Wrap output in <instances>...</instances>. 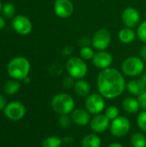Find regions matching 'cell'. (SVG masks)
I'll return each instance as SVG.
<instances>
[{
  "label": "cell",
  "mask_w": 146,
  "mask_h": 147,
  "mask_svg": "<svg viewBox=\"0 0 146 147\" xmlns=\"http://www.w3.org/2000/svg\"><path fill=\"white\" fill-rule=\"evenodd\" d=\"M96 86L104 98L114 99L123 94L126 89V83L123 73L115 68L108 67L99 72Z\"/></svg>",
  "instance_id": "cell-1"
},
{
  "label": "cell",
  "mask_w": 146,
  "mask_h": 147,
  "mask_svg": "<svg viewBox=\"0 0 146 147\" xmlns=\"http://www.w3.org/2000/svg\"><path fill=\"white\" fill-rule=\"evenodd\" d=\"M31 70V65L28 59L22 56H17L13 58L8 64L7 71L9 76L15 80H23L27 77Z\"/></svg>",
  "instance_id": "cell-2"
},
{
  "label": "cell",
  "mask_w": 146,
  "mask_h": 147,
  "mask_svg": "<svg viewBox=\"0 0 146 147\" xmlns=\"http://www.w3.org/2000/svg\"><path fill=\"white\" fill-rule=\"evenodd\" d=\"M51 106L52 110L59 115H69L75 109V101L69 94L59 93L52 97Z\"/></svg>",
  "instance_id": "cell-3"
},
{
  "label": "cell",
  "mask_w": 146,
  "mask_h": 147,
  "mask_svg": "<svg viewBox=\"0 0 146 147\" xmlns=\"http://www.w3.org/2000/svg\"><path fill=\"white\" fill-rule=\"evenodd\" d=\"M65 69L68 74L77 80L83 79L88 73V65L81 57H70L65 63Z\"/></svg>",
  "instance_id": "cell-4"
},
{
  "label": "cell",
  "mask_w": 146,
  "mask_h": 147,
  "mask_svg": "<svg viewBox=\"0 0 146 147\" xmlns=\"http://www.w3.org/2000/svg\"><path fill=\"white\" fill-rule=\"evenodd\" d=\"M145 61L137 56L128 57L121 64L122 73L131 78L141 76L145 71Z\"/></svg>",
  "instance_id": "cell-5"
},
{
  "label": "cell",
  "mask_w": 146,
  "mask_h": 147,
  "mask_svg": "<svg viewBox=\"0 0 146 147\" xmlns=\"http://www.w3.org/2000/svg\"><path fill=\"white\" fill-rule=\"evenodd\" d=\"M111 33L107 28L98 29L91 39V45L93 48L97 51H105L111 44Z\"/></svg>",
  "instance_id": "cell-6"
},
{
  "label": "cell",
  "mask_w": 146,
  "mask_h": 147,
  "mask_svg": "<svg viewBox=\"0 0 146 147\" xmlns=\"http://www.w3.org/2000/svg\"><path fill=\"white\" fill-rule=\"evenodd\" d=\"M110 133L116 138H121L126 136L131 129V122L128 118L125 116H119L116 119L111 121Z\"/></svg>",
  "instance_id": "cell-7"
},
{
  "label": "cell",
  "mask_w": 146,
  "mask_h": 147,
  "mask_svg": "<svg viewBox=\"0 0 146 147\" xmlns=\"http://www.w3.org/2000/svg\"><path fill=\"white\" fill-rule=\"evenodd\" d=\"M86 110L93 115L101 114L105 109L104 97L100 93L89 94L85 100Z\"/></svg>",
  "instance_id": "cell-8"
},
{
  "label": "cell",
  "mask_w": 146,
  "mask_h": 147,
  "mask_svg": "<svg viewBox=\"0 0 146 147\" xmlns=\"http://www.w3.org/2000/svg\"><path fill=\"white\" fill-rule=\"evenodd\" d=\"M5 116L14 121L22 119L26 114L25 106L20 102H11L7 104L3 109Z\"/></svg>",
  "instance_id": "cell-9"
},
{
  "label": "cell",
  "mask_w": 146,
  "mask_h": 147,
  "mask_svg": "<svg viewBox=\"0 0 146 147\" xmlns=\"http://www.w3.org/2000/svg\"><path fill=\"white\" fill-rule=\"evenodd\" d=\"M14 30L21 35H28L33 30V24L28 17L23 15H17L12 20Z\"/></svg>",
  "instance_id": "cell-10"
},
{
  "label": "cell",
  "mask_w": 146,
  "mask_h": 147,
  "mask_svg": "<svg viewBox=\"0 0 146 147\" xmlns=\"http://www.w3.org/2000/svg\"><path fill=\"white\" fill-rule=\"evenodd\" d=\"M121 20L126 27L134 28L140 23V14L136 8L127 7L122 12Z\"/></svg>",
  "instance_id": "cell-11"
},
{
  "label": "cell",
  "mask_w": 146,
  "mask_h": 147,
  "mask_svg": "<svg viewBox=\"0 0 146 147\" xmlns=\"http://www.w3.org/2000/svg\"><path fill=\"white\" fill-rule=\"evenodd\" d=\"M53 10L57 16L66 19L72 16L74 4L71 0H56L53 4Z\"/></svg>",
  "instance_id": "cell-12"
},
{
  "label": "cell",
  "mask_w": 146,
  "mask_h": 147,
  "mask_svg": "<svg viewBox=\"0 0 146 147\" xmlns=\"http://www.w3.org/2000/svg\"><path fill=\"white\" fill-rule=\"evenodd\" d=\"M91 60L93 65L96 68L103 70L110 67L114 59L112 54L105 50V51H97V53H95Z\"/></svg>",
  "instance_id": "cell-13"
},
{
  "label": "cell",
  "mask_w": 146,
  "mask_h": 147,
  "mask_svg": "<svg viewBox=\"0 0 146 147\" xmlns=\"http://www.w3.org/2000/svg\"><path fill=\"white\" fill-rule=\"evenodd\" d=\"M111 121L103 114H99L95 115L90 121L91 130L96 134H101L105 132L110 127Z\"/></svg>",
  "instance_id": "cell-14"
},
{
  "label": "cell",
  "mask_w": 146,
  "mask_h": 147,
  "mask_svg": "<svg viewBox=\"0 0 146 147\" xmlns=\"http://www.w3.org/2000/svg\"><path fill=\"white\" fill-rule=\"evenodd\" d=\"M90 115H91L86 109H75L71 114V117L73 123L81 127L86 126L90 123Z\"/></svg>",
  "instance_id": "cell-15"
},
{
  "label": "cell",
  "mask_w": 146,
  "mask_h": 147,
  "mask_svg": "<svg viewBox=\"0 0 146 147\" xmlns=\"http://www.w3.org/2000/svg\"><path fill=\"white\" fill-rule=\"evenodd\" d=\"M126 90L131 95L139 96L145 91L146 86L140 78L133 79L126 84Z\"/></svg>",
  "instance_id": "cell-16"
},
{
  "label": "cell",
  "mask_w": 146,
  "mask_h": 147,
  "mask_svg": "<svg viewBox=\"0 0 146 147\" xmlns=\"http://www.w3.org/2000/svg\"><path fill=\"white\" fill-rule=\"evenodd\" d=\"M137 37V33L131 28H123L118 33V38L120 41L123 44L133 43Z\"/></svg>",
  "instance_id": "cell-17"
},
{
  "label": "cell",
  "mask_w": 146,
  "mask_h": 147,
  "mask_svg": "<svg viewBox=\"0 0 146 147\" xmlns=\"http://www.w3.org/2000/svg\"><path fill=\"white\" fill-rule=\"evenodd\" d=\"M121 106H122V109L128 114H136L140 109V106H139L138 99L132 97V96L126 97L122 101Z\"/></svg>",
  "instance_id": "cell-18"
},
{
  "label": "cell",
  "mask_w": 146,
  "mask_h": 147,
  "mask_svg": "<svg viewBox=\"0 0 146 147\" xmlns=\"http://www.w3.org/2000/svg\"><path fill=\"white\" fill-rule=\"evenodd\" d=\"M74 92L80 97L88 96L90 94V85L84 79H78L75 82L73 87Z\"/></svg>",
  "instance_id": "cell-19"
},
{
  "label": "cell",
  "mask_w": 146,
  "mask_h": 147,
  "mask_svg": "<svg viewBox=\"0 0 146 147\" xmlns=\"http://www.w3.org/2000/svg\"><path fill=\"white\" fill-rule=\"evenodd\" d=\"M82 147H101L102 140L101 138L95 134H89L83 137L81 141Z\"/></svg>",
  "instance_id": "cell-20"
},
{
  "label": "cell",
  "mask_w": 146,
  "mask_h": 147,
  "mask_svg": "<svg viewBox=\"0 0 146 147\" xmlns=\"http://www.w3.org/2000/svg\"><path fill=\"white\" fill-rule=\"evenodd\" d=\"M21 88V84L18 80L10 79L8 80L3 85V91L7 95H15Z\"/></svg>",
  "instance_id": "cell-21"
},
{
  "label": "cell",
  "mask_w": 146,
  "mask_h": 147,
  "mask_svg": "<svg viewBox=\"0 0 146 147\" xmlns=\"http://www.w3.org/2000/svg\"><path fill=\"white\" fill-rule=\"evenodd\" d=\"M133 147H146V136L142 133H135L131 137Z\"/></svg>",
  "instance_id": "cell-22"
},
{
  "label": "cell",
  "mask_w": 146,
  "mask_h": 147,
  "mask_svg": "<svg viewBox=\"0 0 146 147\" xmlns=\"http://www.w3.org/2000/svg\"><path fill=\"white\" fill-rule=\"evenodd\" d=\"M63 144V140L56 136H50L42 141V147H60Z\"/></svg>",
  "instance_id": "cell-23"
},
{
  "label": "cell",
  "mask_w": 146,
  "mask_h": 147,
  "mask_svg": "<svg viewBox=\"0 0 146 147\" xmlns=\"http://www.w3.org/2000/svg\"><path fill=\"white\" fill-rule=\"evenodd\" d=\"M95 52L93 50L92 47H90L89 46H85V47H82L79 50V57H81L83 60H90L93 59L94 55H95Z\"/></svg>",
  "instance_id": "cell-24"
},
{
  "label": "cell",
  "mask_w": 146,
  "mask_h": 147,
  "mask_svg": "<svg viewBox=\"0 0 146 147\" xmlns=\"http://www.w3.org/2000/svg\"><path fill=\"white\" fill-rule=\"evenodd\" d=\"M2 12L3 16L7 18L13 17L15 13V7L12 3H6L4 5H3Z\"/></svg>",
  "instance_id": "cell-25"
},
{
  "label": "cell",
  "mask_w": 146,
  "mask_h": 147,
  "mask_svg": "<svg viewBox=\"0 0 146 147\" xmlns=\"http://www.w3.org/2000/svg\"><path fill=\"white\" fill-rule=\"evenodd\" d=\"M137 36L139 39L143 42L146 44V20L143 21L139 23V25L137 27Z\"/></svg>",
  "instance_id": "cell-26"
},
{
  "label": "cell",
  "mask_w": 146,
  "mask_h": 147,
  "mask_svg": "<svg viewBox=\"0 0 146 147\" xmlns=\"http://www.w3.org/2000/svg\"><path fill=\"white\" fill-rule=\"evenodd\" d=\"M110 121H113L120 116V110L116 106H109L105 109L104 114Z\"/></svg>",
  "instance_id": "cell-27"
},
{
  "label": "cell",
  "mask_w": 146,
  "mask_h": 147,
  "mask_svg": "<svg viewBox=\"0 0 146 147\" xmlns=\"http://www.w3.org/2000/svg\"><path fill=\"white\" fill-rule=\"evenodd\" d=\"M72 120L71 117L69 116V115H60L59 120V124L61 128L63 129H68L72 123Z\"/></svg>",
  "instance_id": "cell-28"
},
{
  "label": "cell",
  "mask_w": 146,
  "mask_h": 147,
  "mask_svg": "<svg viewBox=\"0 0 146 147\" xmlns=\"http://www.w3.org/2000/svg\"><path fill=\"white\" fill-rule=\"evenodd\" d=\"M137 125L138 127L146 133V110L140 112L137 117Z\"/></svg>",
  "instance_id": "cell-29"
},
{
  "label": "cell",
  "mask_w": 146,
  "mask_h": 147,
  "mask_svg": "<svg viewBox=\"0 0 146 147\" xmlns=\"http://www.w3.org/2000/svg\"><path fill=\"white\" fill-rule=\"evenodd\" d=\"M62 84H63V86H64L65 89H71V88L74 87V84H75V78H73L71 76L68 75L67 77H65V78L63 79Z\"/></svg>",
  "instance_id": "cell-30"
},
{
  "label": "cell",
  "mask_w": 146,
  "mask_h": 147,
  "mask_svg": "<svg viewBox=\"0 0 146 147\" xmlns=\"http://www.w3.org/2000/svg\"><path fill=\"white\" fill-rule=\"evenodd\" d=\"M137 99L139 101L140 109H142L143 110H146V90L141 95H139Z\"/></svg>",
  "instance_id": "cell-31"
},
{
  "label": "cell",
  "mask_w": 146,
  "mask_h": 147,
  "mask_svg": "<svg viewBox=\"0 0 146 147\" xmlns=\"http://www.w3.org/2000/svg\"><path fill=\"white\" fill-rule=\"evenodd\" d=\"M139 57L141 58L142 60H144L145 62H146V44H145L141 47V49L139 51Z\"/></svg>",
  "instance_id": "cell-32"
},
{
  "label": "cell",
  "mask_w": 146,
  "mask_h": 147,
  "mask_svg": "<svg viewBox=\"0 0 146 147\" xmlns=\"http://www.w3.org/2000/svg\"><path fill=\"white\" fill-rule=\"evenodd\" d=\"M6 106H7L6 98L4 97V96L0 94V110H3Z\"/></svg>",
  "instance_id": "cell-33"
},
{
  "label": "cell",
  "mask_w": 146,
  "mask_h": 147,
  "mask_svg": "<svg viewBox=\"0 0 146 147\" xmlns=\"http://www.w3.org/2000/svg\"><path fill=\"white\" fill-rule=\"evenodd\" d=\"M73 143V139L71 137H66L65 139H63V144L65 145H71Z\"/></svg>",
  "instance_id": "cell-34"
},
{
  "label": "cell",
  "mask_w": 146,
  "mask_h": 147,
  "mask_svg": "<svg viewBox=\"0 0 146 147\" xmlns=\"http://www.w3.org/2000/svg\"><path fill=\"white\" fill-rule=\"evenodd\" d=\"M5 21H4V19L2 17V16H0V30H2L4 27H5Z\"/></svg>",
  "instance_id": "cell-35"
},
{
  "label": "cell",
  "mask_w": 146,
  "mask_h": 147,
  "mask_svg": "<svg viewBox=\"0 0 146 147\" xmlns=\"http://www.w3.org/2000/svg\"><path fill=\"white\" fill-rule=\"evenodd\" d=\"M108 147H124L121 144H120V143H112V144H110L109 146Z\"/></svg>",
  "instance_id": "cell-36"
},
{
  "label": "cell",
  "mask_w": 146,
  "mask_h": 147,
  "mask_svg": "<svg viewBox=\"0 0 146 147\" xmlns=\"http://www.w3.org/2000/svg\"><path fill=\"white\" fill-rule=\"evenodd\" d=\"M23 81H24V83H25V84H29V82H30V78H29L28 77H27L25 79H23Z\"/></svg>",
  "instance_id": "cell-37"
},
{
  "label": "cell",
  "mask_w": 146,
  "mask_h": 147,
  "mask_svg": "<svg viewBox=\"0 0 146 147\" xmlns=\"http://www.w3.org/2000/svg\"><path fill=\"white\" fill-rule=\"evenodd\" d=\"M2 9H3V5H2V3L0 1V12H2Z\"/></svg>",
  "instance_id": "cell-38"
},
{
  "label": "cell",
  "mask_w": 146,
  "mask_h": 147,
  "mask_svg": "<svg viewBox=\"0 0 146 147\" xmlns=\"http://www.w3.org/2000/svg\"><path fill=\"white\" fill-rule=\"evenodd\" d=\"M145 75H146V71H145Z\"/></svg>",
  "instance_id": "cell-39"
},
{
  "label": "cell",
  "mask_w": 146,
  "mask_h": 147,
  "mask_svg": "<svg viewBox=\"0 0 146 147\" xmlns=\"http://www.w3.org/2000/svg\"><path fill=\"white\" fill-rule=\"evenodd\" d=\"M55 1H56V0H55Z\"/></svg>",
  "instance_id": "cell-40"
}]
</instances>
